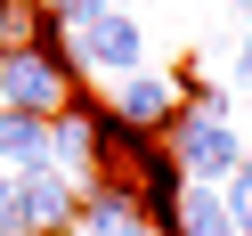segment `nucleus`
Segmentation results:
<instances>
[{"mask_svg":"<svg viewBox=\"0 0 252 236\" xmlns=\"http://www.w3.org/2000/svg\"><path fill=\"white\" fill-rule=\"evenodd\" d=\"M163 147H171V163H179L195 187H220L236 163H244V131H236L228 98H220V106H179L171 131H163Z\"/></svg>","mask_w":252,"mask_h":236,"instance_id":"obj_1","label":"nucleus"},{"mask_svg":"<svg viewBox=\"0 0 252 236\" xmlns=\"http://www.w3.org/2000/svg\"><path fill=\"white\" fill-rule=\"evenodd\" d=\"M82 73L73 66H49L41 49H0V106L8 114H65Z\"/></svg>","mask_w":252,"mask_h":236,"instance_id":"obj_2","label":"nucleus"},{"mask_svg":"<svg viewBox=\"0 0 252 236\" xmlns=\"http://www.w3.org/2000/svg\"><path fill=\"white\" fill-rule=\"evenodd\" d=\"M73 66L82 73H147V33H138L130 17H122V8H106V17H90V25H73Z\"/></svg>","mask_w":252,"mask_h":236,"instance_id":"obj_3","label":"nucleus"},{"mask_svg":"<svg viewBox=\"0 0 252 236\" xmlns=\"http://www.w3.org/2000/svg\"><path fill=\"white\" fill-rule=\"evenodd\" d=\"M17 228L25 236H49V228H73V179L65 171H17Z\"/></svg>","mask_w":252,"mask_h":236,"instance_id":"obj_4","label":"nucleus"},{"mask_svg":"<svg viewBox=\"0 0 252 236\" xmlns=\"http://www.w3.org/2000/svg\"><path fill=\"white\" fill-rule=\"evenodd\" d=\"M179 82H171V73H122V82H114V114L122 122H138V131H155V138H163L171 131V114H179Z\"/></svg>","mask_w":252,"mask_h":236,"instance_id":"obj_5","label":"nucleus"},{"mask_svg":"<svg viewBox=\"0 0 252 236\" xmlns=\"http://www.w3.org/2000/svg\"><path fill=\"white\" fill-rule=\"evenodd\" d=\"M49 171H65L73 187L90 179V90H73L65 114H49Z\"/></svg>","mask_w":252,"mask_h":236,"instance_id":"obj_6","label":"nucleus"},{"mask_svg":"<svg viewBox=\"0 0 252 236\" xmlns=\"http://www.w3.org/2000/svg\"><path fill=\"white\" fill-rule=\"evenodd\" d=\"M0 163L8 171H41L49 163V114H8L0 106Z\"/></svg>","mask_w":252,"mask_h":236,"instance_id":"obj_7","label":"nucleus"},{"mask_svg":"<svg viewBox=\"0 0 252 236\" xmlns=\"http://www.w3.org/2000/svg\"><path fill=\"white\" fill-rule=\"evenodd\" d=\"M171 236H236L228 196H220V187H195V179H187V196H179V228H171Z\"/></svg>","mask_w":252,"mask_h":236,"instance_id":"obj_8","label":"nucleus"},{"mask_svg":"<svg viewBox=\"0 0 252 236\" xmlns=\"http://www.w3.org/2000/svg\"><path fill=\"white\" fill-rule=\"evenodd\" d=\"M49 17V8H41V0H0V49H25V41H33V25Z\"/></svg>","mask_w":252,"mask_h":236,"instance_id":"obj_9","label":"nucleus"},{"mask_svg":"<svg viewBox=\"0 0 252 236\" xmlns=\"http://www.w3.org/2000/svg\"><path fill=\"white\" fill-rule=\"evenodd\" d=\"M220 196H228V220H236V236H252V155L220 179Z\"/></svg>","mask_w":252,"mask_h":236,"instance_id":"obj_10","label":"nucleus"},{"mask_svg":"<svg viewBox=\"0 0 252 236\" xmlns=\"http://www.w3.org/2000/svg\"><path fill=\"white\" fill-rule=\"evenodd\" d=\"M49 17H65V25H90V17H106V8H122V0H41Z\"/></svg>","mask_w":252,"mask_h":236,"instance_id":"obj_11","label":"nucleus"},{"mask_svg":"<svg viewBox=\"0 0 252 236\" xmlns=\"http://www.w3.org/2000/svg\"><path fill=\"white\" fill-rule=\"evenodd\" d=\"M0 236H25L17 228V171H8V163H0Z\"/></svg>","mask_w":252,"mask_h":236,"instance_id":"obj_12","label":"nucleus"},{"mask_svg":"<svg viewBox=\"0 0 252 236\" xmlns=\"http://www.w3.org/2000/svg\"><path fill=\"white\" fill-rule=\"evenodd\" d=\"M236 82L252 90V25H244V41H236Z\"/></svg>","mask_w":252,"mask_h":236,"instance_id":"obj_13","label":"nucleus"},{"mask_svg":"<svg viewBox=\"0 0 252 236\" xmlns=\"http://www.w3.org/2000/svg\"><path fill=\"white\" fill-rule=\"evenodd\" d=\"M236 8H244V17H252V0H236Z\"/></svg>","mask_w":252,"mask_h":236,"instance_id":"obj_14","label":"nucleus"}]
</instances>
